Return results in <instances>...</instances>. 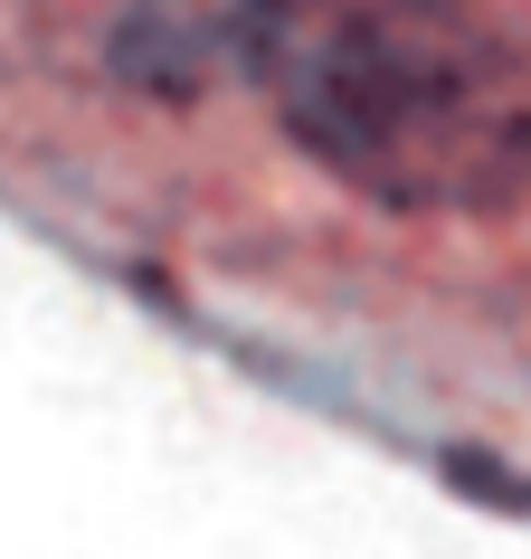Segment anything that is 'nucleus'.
I'll return each instance as SVG.
<instances>
[{
    "label": "nucleus",
    "instance_id": "nucleus-1",
    "mask_svg": "<svg viewBox=\"0 0 531 559\" xmlns=\"http://www.w3.org/2000/svg\"><path fill=\"white\" fill-rule=\"evenodd\" d=\"M228 86L380 218H531V0H257Z\"/></svg>",
    "mask_w": 531,
    "mask_h": 559
},
{
    "label": "nucleus",
    "instance_id": "nucleus-2",
    "mask_svg": "<svg viewBox=\"0 0 531 559\" xmlns=\"http://www.w3.org/2000/svg\"><path fill=\"white\" fill-rule=\"evenodd\" d=\"M247 10H257V0H95L115 67L152 76V86H200V76H228Z\"/></svg>",
    "mask_w": 531,
    "mask_h": 559
}]
</instances>
